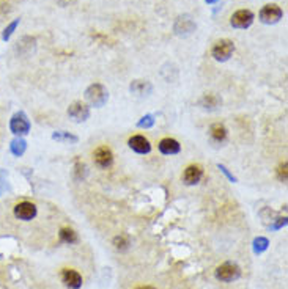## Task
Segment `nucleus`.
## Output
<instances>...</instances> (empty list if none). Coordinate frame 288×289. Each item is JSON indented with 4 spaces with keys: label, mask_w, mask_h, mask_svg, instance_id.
Returning <instances> with one entry per match:
<instances>
[{
    "label": "nucleus",
    "mask_w": 288,
    "mask_h": 289,
    "mask_svg": "<svg viewBox=\"0 0 288 289\" xmlns=\"http://www.w3.org/2000/svg\"><path fill=\"white\" fill-rule=\"evenodd\" d=\"M282 16H284V11L276 3H268L260 10V21L266 25L277 24L279 21L282 19Z\"/></svg>",
    "instance_id": "4"
},
{
    "label": "nucleus",
    "mask_w": 288,
    "mask_h": 289,
    "mask_svg": "<svg viewBox=\"0 0 288 289\" xmlns=\"http://www.w3.org/2000/svg\"><path fill=\"white\" fill-rule=\"evenodd\" d=\"M205 2H206L208 5H214V3H218L219 0H205Z\"/></svg>",
    "instance_id": "30"
},
{
    "label": "nucleus",
    "mask_w": 288,
    "mask_h": 289,
    "mask_svg": "<svg viewBox=\"0 0 288 289\" xmlns=\"http://www.w3.org/2000/svg\"><path fill=\"white\" fill-rule=\"evenodd\" d=\"M287 225V217H279V219H276V223L274 225H271L269 228L271 229H279V228H282Z\"/></svg>",
    "instance_id": "28"
},
{
    "label": "nucleus",
    "mask_w": 288,
    "mask_h": 289,
    "mask_svg": "<svg viewBox=\"0 0 288 289\" xmlns=\"http://www.w3.org/2000/svg\"><path fill=\"white\" fill-rule=\"evenodd\" d=\"M137 289H156V288H153V286H140Z\"/></svg>",
    "instance_id": "31"
},
{
    "label": "nucleus",
    "mask_w": 288,
    "mask_h": 289,
    "mask_svg": "<svg viewBox=\"0 0 288 289\" xmlns=\"http://www.w3.org/2000/svg\"><path fill=\"white\" fill-rule=\"evenodd\" d=\"M62 280L65 286H68L69 289H81L82 286V277L77 270L73 269H63L62 272Z\"/></svg>",
    "instance_id": "14"
},
{
    "label": "nucleus",
    "mask_w": 288,
    "mask_h": 289,
    "mask_svg": "<svg viewBox=\"0 0 288 289\" xmlns=\"http://www.w3.org/2000/svg\"><path fill=\"white\" fill-rule=\"evenodd\" d=\"M128 144H129V148L137 154H148L151 151V143L143 135H133L131 139L128 140Z\"/></svg>",
    "instance_id": "11"
},
{
    "label": "nucleus",
    "mask_w": 288,
    "mask_h": 289,
    "mask_svg": "<svg viewBox=\"0 0 288 289\" xmlns=\"http://www.w3.org/2000/svg\"><path fill=\"white\" fill-rule=\"evenodd\" d=\"M235 42L232 40H219L214 42L211 49V55L216 62H227L233 55Z\"/></svg>",
    "instance_id": "2"
},
{
    "label": "nucleus",
    "mask_w": 288,
    "mask_h": 289,
    "mask_svg": "<svg viewBox=\"0 0 288 289\" xmlns=\"http://www.w3.org/2000/svg\"><path fill=\"white\" fill-rule=\"evenodd\" d=\"M60 239L65 244H76L77 242V234L74 233V229L71 228H62L60 229Z\"/></svg>",
    "instance_id": "22"
},
{
    "label": "nucleus",
    "mask_w": 288,
    "mask_h": 289,
    "mask_svg": "<svg viewBox=\"0 0 288 289\" xmlns=\"http://www.w3.org/2000/svg\"><path fill=\"white\" fill-rule=\"evenodd\" d=\"M218 168H219V170H221L222 173H224V175H225V176H227V178H228L230 181H232V183H236V178H235V176L232 175V173L228 171V168L225 167V165H222V164H218Z\"/></svg>",
    "instance_id": "27"
},
{
    "label": "nucleus",
    "mask_w": 288,
    "mask_h": 289,
    "mask_svg": "<svg viewBox=\"0 0 288 289\" xmlns=\"http://www.w3.org/2000/svg\"><path fill=\"white\" fill-rule=\"evenodd\" d=\"M129 91L139 98H147L153 93V85H151V82H148V81L137 79V81H133L131 85H129Z\"/></svg>",
    "instance_id": "13"
},
{
    "label": "nucleus",
    "mask_w": 288,
    "mask_h": 289,
    "mask_svg": "<svg viewBox=\"0 0 288 289\" xmlns=\"http://www.w3.org/2000/svg\"><path fill=\"white\" fill-rule=\"evenodd\" d=\"M221 104H222V99L218 95H213V93L211 95H205L200 101V105L206 108V110H216Z\"/></svg>",
    "instance_id": "18"
},
{
    "label": "nucleus",
    "mask_w": 288,
    "mask_h": 289,
    "mask_svg": "<svg viewBox=\"0 0 288 289\" xmlns=\"http://www.w3.org/2000/svg\"><path fill=\"white\" fill-rule=\"evenodd\" d=\"M68 117L76 123H84L90 118V107L87 104L76 101L68 107Z\"/></svg>",
    "instance_id": "8"
},
{
    "label": "nucleus",
    "mask_w": 288,
    "mask_h": 289,
    "mask_svg": "<svg viewBox=\"0 0 288 289\" xmlns=\"http://www.w3.org/2000/svg\"><path fill=\"white\" fill-rule=\"evenodd\" d=\"M3 183H5V171L0 170V187L3 186ZM0 192H2V189H0Z\"/></svg>",
    "instance_id": "29"
},
{
    "label": "nucleus",
    "mask_w": 288,
    "mask_h": 289,
    "mask_svg": "<svg viewBox=\"0 0 288 289\" xmlns=\"http://www.w3.org/2000/svg\"><path fill=\"white\" fill-rule=\"evenodd\" d=\"M35 47H37V40L32 38V36H24V38H21L18 41L16 50L21 55H28L33 52Z\"/></svg>",
    "instance_id": "16"
},
{
    "label": "nucleus",
    "mask_w": 288,
    "mask_h": 289,
    "mask_svg": "<svg viewBox=\"0 0 288 289\" xmlns=\"http://www.w3.org/2000/svg\"><path fill=\"white\" fill-rule=\"evenodd\" d=\"M269 247V241L263 236H258L254 239V244H252V248H254L255 255H262L263 251H266Z\"/></svg>",
    "instance_id": "21"
},
{
    "label": "nucleus",
    "mask_w": 288,
    "mask_h": 289,
    "mask_svg": "<svg viewBox=\"0 0 288 289\" xmlns=\"http://www.w3.org/2000/svg\"><path fill=\"white\" fill-rule=\"evenodd\" d=\"M10 129L14 135H25L30 131V121H28L27 115L24 112L14 113L10 120Z\"/></svg>",
    "instance_id": "6"
},
{
    "label": "nucleus",
    "mask_w": 288,
    "mask_h": 289,
    "mask_svg": "<svg viewBox=\"0 0 288 289\" xmlns=\"http://www.w3.org/2000/svg\"><path fill=\"white\" fill-rule=\"evenodd\" d=\"M157 146H159V151L165 156H174V154H178L179 151H181V144H179L175 139H170V137L162 139Z\"/></svg>",
    "instance_id": "15"
},
{
    "label": "nucleus",
    "mask_w": 288,
    "mask_h": 289,
    "mask_svg": "<svg viewBox=\"0 0 288 289\" xmlns=\"http://www.w3.org/2000/svg\"><path fill=\"white\" fill-rule=\"evenodd\" d=\"M137 126L142 127V129H150L155 126V117L153 115H145V117H142L139 121H137Z\"/></svg>",
    "instance_id": "25"
},
{
    "label": "nucleus",
    "mask_w": 288,
    "mask_h": 289,
    "mask_svg": "<svg viewBox=\"0 0 288 289\" xmlns=\"http://www.w3.org/2000/svg\"><path fill=\"white\" fill-rule=\"evenodd\" d=\"M14 215H16L19 220L28 222L37 217V206L30 203V201H22V203L14 206Z\"/></svg>",
    "instance_id": "9"
},
{
    "label": "nucleus",
    "mask_w": 288,
    "mask_h": 289,
    "mask_svg": "<svg viewBox=\"0 0 288 289\" xmlns=\"http://www.w3.org/2000/svg\"><path fill=\"white\" fill-rule=\"evenodd\" d=\"M85 99L93 107H103L107 103V99H109V93H107L104 85L93 83L85 90Z\"/></svg>",
    "instance_id": "1"
},
{
    "label": "nucleus",
    "mask_w": 288,
    "mask_h": 289,
    "mask_svg": "<svg viewBox=\"0 0 288 289\" xmlns=\"http://www.w3.org/2000/svg\"><path fill=\"white\" fill-rule=\"evenodd\" d=\"M214 275L219 281L230 283V281H235L241 277V269H240V266L235 263H224L216 269Z\"/></svg>",
    "instance_id": "3"
},
{
    "label": "nucleus",
    "mask_w": 288,
    "mask_h": 289,
    "mask_svg": "<svg viewBox=\"0 0 288 289\" xmlns=\"http://www.w3.org/2000/svg\"><path fill=\"white\" fill-rule=\"evenodd\" d=\"M254 19L255 16L250 10H238L230 18V25L233 28H249L254 22Z\"/></svg>",
    "instance_id": "7"
},
{
    "label": "nucleus",
    "mask_w": 288,
    "mask_h": 289,
    "mask_svg": "<svg viewBox=\"0 0 288 289\" xmlns=\"http://www.w3.org/2000/svg\"><path fill=\"white\" fill-rule=\"evenodd\" d=\"M52 139L57 142H62V143H77L79 142V137L73 135L66 131H57L52 134Z\"/></svg>",
    "instance_id": "19"
},
{
    "label": "nucleus",
    "mask_w": 288,
    "mask_h": 289,
    "mask_svg": "<svg viewBox=\"0 0 288 289\" xmlns=\"http://www.w3.org/2000/svg\"><path fill=\"white\" fill-rule=\"evenodd\" d=\"M287 168H288V164L287 162L280 164L279 168H277V176H279L280 181H282V183H287Z\"/></svg>",
    "instance_id": "26"
},
{
    "label": "nucleus",
    "mask_w": 288,
    "mask_h": 289,
    "mask_svg": "<svg viewBox=\"0 0 288 289\" xmlns=\"http://www.w3.org/2000/svg\"><path fill=\"white\" fill-rule=\"evenodd\" d=\"M227 135H228L227 127L224 124H221V123H216V124L210 127V137L216 143H224L227 140Z\"/></svg>",
    "instance_id": "17"
},
{
    "label": "nucleus",
    "mask_w": 288,
    "mask_h": 289,
    "mask_svg": "<svg viewBox=\"0 0 288 289\" xmlns=\"http://www.w3.org/2000/svg\"><path fill=\"white\" fill-rule=\"evenodd\" d=\"M93 159H95V164L99 168H107L113 164V154L111 148H107V146L96 148L95 153H93Z\"/></svg>",
    "instance_id": "10"
},
{
    "label": "nucleus",
    "mask_w": 288,
    "mask_h": 289,
    "mask_svg": "<svg viewBox=\"0 0 288 289\" xmlns=\"http://www.w3.org/2000/svg\"><path fill=\"white\" fill-rule=\"evenodd\" d=\"M19 22H21V19H14L13 22L5 28L3 33H2V40H3V41H8V40L11 38V35H13V33H14V30H16V28H18Z\"/></svg>",
    "instance_id": "24"
},
{
    "label": "nucleus",
    "mask_w": 288,
    "mask_h": 289,
    "mask_svg": "<svg viewBox=\"0 0 288 289\" xmlns=\"http://www.w3.org/2000/svg\"><path fill=\"white\" fill-rule=\"evenodd\" d=\"M196 22H194V19L189 16V14H183V16H178L175 24H174V32L175 35L178 36H183V38H186V36L192 35V32H196Z\"/></svg>",
    "instance_id": "5"
},
{
    "label": "nucleus",
    "mask_w": 288,
    "mask_h": 289,
    "mask_svg": "<svg viewBox=\"0 0 288 289\" xmlns=\"http://www.w3.org/2000/svg\"><path fill=\"white\" fill-rule=\"evenodd\" d=\"M113 245H115V248L120 250V251H125L129 248V239L126 236H117L113 239Z\"/></svg>",
    "instance_id": "23"
},
{
    "label": "nucleus",
    "mask_w": 288,
    "mask_h": 289,
    "mask_svg": "<svg viewBox=\"0 0 288 289\" xmlns=\"http://www.w3.org/2000/svg\"><path fill=\"white\" fill-rule=\"evenodd\" d=\"M203 178V168L200 165H189L183 173V183L186 186H196Z\"/></svg>",
    "instance_id": "12"
},
{
    "label": "nucleus",
    "mask_w": 288,
    "mask_h": 289,
    "mask_svg": "<svg viewBox=\"0 0 288 289\" xmlns=\"http://www.w3.org/2000/svg\"><path fill=\"white\" fill-rule=\"evenodd\" d=\"M10 149H11V153L14 156L21 157L25 153V149H27V142L24 139H21V137H19V139H14L11 142V144H10Z\"/></svg>",
    "instance_id": "20"
}]
</instances>
